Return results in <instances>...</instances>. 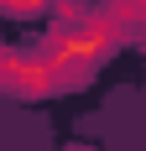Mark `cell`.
<instances>
[{"label":"cell","mask_w":146,"mask_h":151,"mask_svg":"<svg viewBox=\"0 0 146 151\" xmlns=\"http://www.w3.org/2000/svg\"><path fill=\"white\" fill-rule=\"evenodd\" d=\"M5 83H11V94H21V99H26V94H52L58 89V68H52V58H21V52H11V58H5Z\"/></svg>","instance_id":"cell-1"},{"label":"cell","mask_w":146,"mask_h":151,"mask_svg":"<svg viewBox=\"0 0 146 151\" xmlns=\"http://www.w3.org/2000/svg\"><path fill=\"white\" fill-rule=\"evenodd\" d=\"M89 16L94 11H89L84 0H58V26H84Z\"/></svg>","instance_id":"cell-2"},{"label":"cell","mask_w":146,"mask_h":151,"mask_svg":"<svg viewBox=\"0 0 146 151\" xmlns=\"http://www.w3.org/2000/svg\"><path fill=\"white\" fill-rule=\"evenodd\" d=\"M47 0H5V11L11 16H31V11H42Z\"/></svg>","instance_id":"cell-3"}]
</instances>
